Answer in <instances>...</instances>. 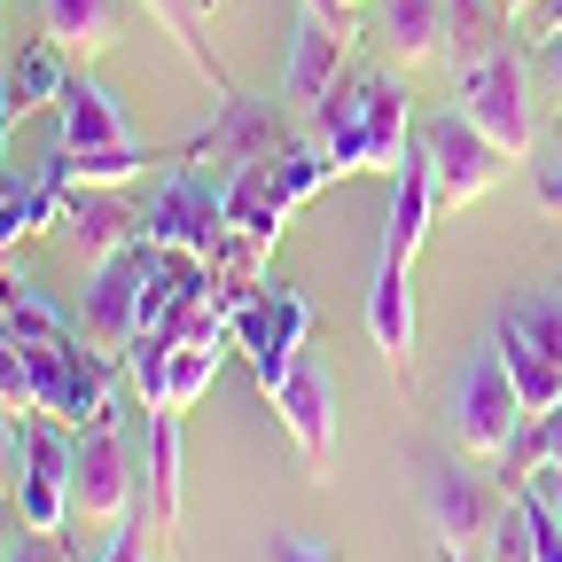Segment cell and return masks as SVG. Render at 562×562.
I'll return each instance as SVG.
<instances>
[{"label":"cell","instance_id":"6da1fadb","mask_svg":"<svg viewBox=\"0 0 562 562\" xmlns=\"http://www.w3.org/2000/svg\"><path fill=\"white\" fill-rule=\"evenodd\" d=\"M313 140H321L328 172H398V157L414 149L406 79L383 63H351L313 110Z\"/></svg>","mask_w":562,"mask_h":562},{"label":"cell","instance_id":"7a4b0ae2","mask_svg":"<svg viewBox=\"0 0 562 562\" xmlns=\"http://www.w3.org/2000/svg\"><path fill=\"white\" fill-rule=\"evenodd\" d=\"M328 180L336 172L321 157V140H290V149H273V157L227 172V220L250 227V235H266V243H281V220H290L297 203H313Z\"/></svg>","mask_w":562,"mask_h":562},{"label":"cell","instance_id":"3957f363","mask_svg":"<svg viewBox=\"0 0 562 562\" xmlns=\"http://www.w3.org/2000/svg\"><path fill=\"white\" fill-rule=\"evenodd\" d=\"M453 102H461L469 125H484L492 140H501L508 157H531L539 133H547V117H539V79H531V63H524L516 47H501V55L476 63V70H453Z\"/></svg>","mask_w":562,"mask_h":562},{"label":"cell","instance_id":"277c9868","mask_svg":"<svg viewBox=\"0 0 562 562\" xmlns=\"http://www.w3.org/2000/svg\"><path fill=\"white\" fill-rule=\"evenodd\" d=\"M24 368H32V414H55L70 430L110 422V351L102 344L47 336V344H24Z\"/></svg>","mask_w":562,"mask_h":562},{"label":"cell","instance_id":"5b68a950","mask_svg":"<svg viewBox=\"0 0 562 562\" xmlns=\"http://www.w3.org/2000/svg\"><path fill=\"white\" fill-rule=\"evenodd\" d=\"M524 422V398H516V375L501 360V344H476L461 360V383H453V446L469 461H492Z\"/></svg>","mask_w":562,"mask_h":562},{"label":"cell","instance_id":"8992f818","mask_svg":"<svg viewBox=\"0 0 562 562\" xmlns=\"http://www.w3.org/2000/svg\"><path fill=\"white\" fill-rule=\"evenodd\" d=\"M414 140H422V157H430V172H438V195H446V203H476V195H492V188L508 180V165H516V157H508L484 125H469V117H461V102H453V110H438Z\"/></svg>","mask_w":562,"mask_h":562},{"label":"cell","instance_id":"52a82bcc","mask_svg":"<svg viewBox=\"0 0 562 562\" xmlns=\"http://www.w3.org/2000/svg\"><path fill=\"white\" fill-rule=\"evenodd\" d=\"M220 227H227V180H203L188 157H180V172L149 195V211H140V235H149L157 250H180V258H211Z\"/></svg>","mask_w":562,"mask_h":562},{"label":"cell","instance_id":"ba28073f","mask_svg":"<svg viewBox=\"0 0 562 562\" xmlns=\"http://www.w3.org/2000/svg\"><path fill=\"white\" fill-rule=\"evenodd\" d=\"M70 476H79V446L55 430V414H32L24 446H16V516L32 531H63L70 524Z\"/></svg>","mask_w":562,"mask_h":562},{"label":"cell","instance_id":"9c48e42d","mask_svg":"<svg viewBox=\"0 0 562 562\" xmlns=\"http://www.w3.org/2000/svg\"><path fill=\"white\" fill-rule=\"evenodd\" d=\"M305 328H313V305L297 297V290H258L243 297V313H235V344L250 351V375H258V391H273L281 375H290L297 360H305Z\"/></svg>","mask_w":562,"mask_h":562},{"label":"cell","instance_id":"30bf717a","mask_svg":"<svg viewBox=\"0 0 562 562\" xmlns=\"http://www.w3.org/2000/svg\"><path fill=\"white\" fill-rule=\"evenodd\" d=\"M281 110L290 102H273V94H220V117H211L195 140H188V165H258V157H273V149H290V125H281Z\"/></svg>","mask_w":562,"mask_h":562},{"label":"cell","instance_id":"8fae6325","mask_svg":"<svg viewBox=\"0 0 562 562\" xmlns=\"http://www.w3.org/2000/svg\"><path fill=\"white\" fill-rule=\"evenodd\" d=\"M422 508H430L438 547H476V539H492V524H501V484L476 476L453 453H438V461H422Z\"/></svg>","mask_w":562,"mask_h":562},{"label":"cell","instance_id":"7c38bea8","mask_svg":"<svg viewBox=\"0 0 562 562\" xmlns=\"http://www.w3.org/2000/svg\"><path fill=\"white\" fill-rule=\"evenodd\" d=\"M140 290H149V243H125L117 258H102L87 273V297H79V328L102 351H125L140 336Z\"/></svg>","mask_w":562,"mask_h":562},{"label":"cell","instance_id":"4fadbf2b","mask_svg":"<svg viewBox=\"0 0 562 562\" xmlns=\"http://www.w3.org/2000/svg\"><path fill=\"white\" fill-rule=\"evenodd\" d=\"M140 508V476H133V453L110 422L79 430V476H70V516L79 524H125Z\"/></svg>","mask_w":562,"mask_h":562},{"label":"cell","instance_id":"5bb4252c","mask_svg":"<svg viewBox=\"0 0 562 562\" xmlns=\"http://www.w3.org/2000/svg\"><path fill=\"white\" fill-rule=\"evenodd\" d=\"M266 398L281 414V430H290V446L305 453V476H328V461H336V383L313 360H297Z\"/></svg>","mask_w":562,"mask_h":562},{"label":"cell","instance_id":"9a60e30c","mask_svg":"<svg viewBox=\"0 0 562 562\" xmlns=\"http://www.w3.org/2000/svg\"><path fill=\"white\" fill-rule=\"evenodd\" d=\"M55 227H63L70 258L102 266V258H117L125 243H140V211H125V203H117V188H63Z\"/></svg>","mask_w":562,"mask_h":562},{"label":"cell","instance_id":"2e32d148","mask_svg":"<svg viewBox=\"0 0 562 562\" xmlns=\"http://www.w3.org/2000/svg\"><path fill=\"white\" fill-rule=\"evenodd\" d=\"M344 16H313L305 9V24H297V40H290V70H281V102L290 110H321V94L344 79Z\"/></svg>","mask_w":562,"mask_h":562},{"label":"cell","instance_id":"e0dca14e","mask_svg":"<svg viewBox=\"0 0 562 562\" xmlns=\"http://www.w3.org/2000/svg\"><path fill=\"white\" fill-rule=\"evenodd\" d=\"M368 336L398 375H414V290H406V258L391 250H375V273H368Z\"/></svg>","mask_w":562,"mask_h":562},{"label":"cell","instance_id":"ac0fdd59","mask_svg":"<svg viewBox=\"0 0 562 562\" xmlns=\"http://www.w3.org/2000/svg\"><path fill=\"white\" fill-rule=\"evenodd\" d=\"M117 140H133L117 94L94 87V79H63V102H55V149L87 157V149H117Z\"/></svg>","mask_w":562,"mask_h":562},{"label":"cell","instance_id":"d6986e66","mask_svg":"<svg viewBox=\"0 0 562 562\" xmlns=\"http://www.w3.org/2000/svg\"><path fill=\"white\" fill-rule=\"evenodd\" d=\"M446 16L453 0H375V40L398 70H422L446 55Z\"/></svg>","mask_w":562,"mask_h":562},{"label":"cell","instance_id":"ffe728a7","mask_svg":"<svg viewBox=\"0 0 562 562\" xmlns=\"http://www.w3.org/2000/svg\"><path fill=\"white\" fill-rule=\"evenodd\" d=\"M438 172H430V157H422V140L398 157V188H391V227H383V250L391 258H414L422 250V235H430V220H438Z\"/></svg>","mask_w":562,"mask_h":562},{"label":"cell","instance_id":"44dd1931","mask_svg":"<svg viewBox=\"0 0 562 562\" xmlns=\"http://www.w3.org/2000/svg\"><path fill=\"white\" fill-rule=\"evenodd\" d=\"M508 47V0H453L446 16V63L453 70H476Z\"/></svg>","mask_w":562,"mask_h":562},{"label":"cell","instance_id":"7402d4cb","mask_svg":"<svg viewBox=\"0 0 562 562\" xmlns=\"http://www.w3.org/2000/svg\"><path fill=\"white\" fill-rule=\"evenodd\" d=\"M140 9H149L172 40H180V55L203 70L211 87L220 94H235V79H227V63H220V47H211V0H140Z\"/></svg>","mask_w":562,"mask_h":562},{"label":"cell","instance_id":"603a6c76","mask_svg":"<svg viewBox=\"0 0 562 562\" xmlns=\"http://www.w3.org/2000/svg\"><path fill=\"white\" fill-rule=\"evenodd\" d=\"M40 32L63 47V55H102L117 40V0H47Z\"/></svg>","mask_w":562,"mask_h":562},{"label":"cell","instance_id":"cb8c5ba5","mask_svg":"<svg viewBox=\"0 0 562 562\" xmlns=\"http://www.w3.org/2000/svg\"><path fill=\"white\" fill-rule=\"evenodd\" d=\"M0 79H9V102H16V117H32V110H55L63 102V79H70V70H63V47L40 32L9 70H0Z\"/></svg>","mask_w":562,"mask_h":562},{"label":"cell","instance_id":"d4e9b609","mask_svg":"<svg viewBox=\"0 0 562 562\" xmlns=\"http://www.w3.org/2000/svg\"><path fill=\"white\" fill-rule=\"evenodd\" d=\"M492 336H501V344H524V351H547V360H562V290L516 297Z\"/></svg>","mask_w":562,"mask_h":562},{"label":"cell","instance_id":"484cf974","mask_svg":"<svg viewBox=\"0 0 562 562\" xmlns=\"http://www.w3.org/2000/svg\"><path fill=\"white\" fill-rule=\"evenodd\" d=\"M149 501L157 531L180 524V414H149Z\"/></svg>","mask_w":562,"mask_h":562},{"label":"cell","instance_id":"4316f807","mask_svg":"<svg viewBox=\"0 0 562 562\" xmlns=\"http://www.w3.org/2000/svg\"><path fill=\"white\" fill-rule=\"evenodd\" d=\"M0 328H9L16 344H47V336H70V321L32 290V281H16V273H0Z\"/></svg>","mask_w":562,"mask_h":562},{"label":"cell","instance_id":"83f0119b","mask_svg":"<svg viewBox=\"0 0 562 562\" xmlns=\"http://www.w3.org/2000/svg\"><path fill=\"white\" fill-rule=\"evenodd\" d=\"M172 351H180V336H165V328H140V336L125 344V383H133V398L149 406V414H165V375H172Z\"/></svg>","mask_w":562,"mask_h":562},{"label":"cell","instance_id":"f1b7e54d","mask_svg":"<svg viewBox=\"0 0 562 562\" xmlns=\"http://www.w3.org/2000/svg\"><path fill=\"white\" fill-rule=\"evenodd\" d=\"M220 360H227V344H180L172 375H165V414H188L211 383H220Z\"/></svg>","mask_w":562,"mask_h":562},{"label":"cell","instance_id":"f546056e","mask_svg":"<svg viewBox=\"0 0 562 562\" xmlns=\"http://www.w3.org/2000/svg\"><path fill=\"white\" fill-rule=\"evenodd\" d=\"M63 157H70V149H63ZM149 165H157V157L140 149V140H117V149H87V157H70V188H133Z\"/></svg>","mask_w":562,"mask_h":562},{"label":"cell","instance_id":"4dcf8cb0","mask_svg":"<svg viewBox=\"0 0 562 562\" xmlns=\"http://www.w3.org/2000/svg\"><path fill=\"white\" fill-rule=\"evenodd\" d=\"M539 165H531V188H539V211L547 220H562V125H547L539 133V149H531Z\"/></svg>","mask_w":562,"mask_h":562},{"label":"cell","instance_id":"1f68e13d","mask_svg":"<svg viewBox=\"0 0 562 562\" xmlns=\"http://www.w3.org/2000/svg\"><path fill=\"white\" fill-rule=\"evenodd\" d=\"M492 562H531V516H524V492L501 508V524H492Z\"/></svg>","mask_w":562,"mask_h":562},{"label":"cell","instance_id":"d6a6232c","mask_svg":"<svg viewBox=\"0 0 562 562\" xmlns=\"http://www.w3.org/2000/svg\"><path fill=\"white\" fill-rule=\"evenodd\" d=\"M102 562H149V508H133L125 524H110V547Z\"/></svg>","mask_w":562,"mask_h":562},{"label":"cell","instance_id":"836d02e7","mask_svg":"<svg viewBox=\"0 0 562 562\" xmlns=\"http://www.w3.org/2000/svg\"><path fill=\"white\" fill-rule=\"evenodd\" d=\"M524 516H531V562H562V524L547 516V501L524 484Z\"/></svg>","mask_w":562,"mask_h":562},{"label":"cell","instance_id":"e575fe53","mask_svg":"<svg viewBox=\"0 0 562 562\" xmlns=\"http://www.w3.org/2000/svg\"><path fill=\"white\" fill-rule=\"evenodd\" d=\"M266 562H344V554H336L328 539H305V531H273Z\"/></svg>","mask_w":562,"mask_h":562},{"label":"cell","instance_id":"d590c367","mask_svg":"<svg viewBox=\"0 0 562 562\" xmlns=\"http://www.w3.org/2000/svg\"><path fill=\"white\" fill-rule=\"evenodd\" d=\"M531 79H539V94L562 110V32H547V40H539V55H531Z\"/></svg>","mask_w":562,"mask_h":562},{"label":"cell","instance_id":"8d00e7d4","mask_svg":"<svg viewBox=\"0 0 562 562\" xmlns=\"http://www.w3.org/2000/svg\"><path fill=\"white\" fill-rule=\"evenodd\" d=\"M9 562H70V547H63V531H16V547H9Z\"/></svg>","mask_w":562,"mask_h":562},{"label":"cell","instance_id":"74e56055","mask_svg":"<svg viewBox=\"0 0 562 562\" xmlns=\"http://www.w3.org/2000/svg\"><path fill=\"white\" fill-rule=\"evenodd\" d=\"M24 406H9V398H0V476H9L16 469V446H24V422H16Z\"/></svg>","mask_w":562,"mask_h":562},{"label":"cell","instance_id":"f35d334b","mask_svg":"<svg viewBox=\"0 0 562 562\" xmlns=\"http://www.w3.org/2000/svg\"><path fill=\"white\" fill-rule=\"evenodd\" d=\"M531 492H539V501H547V516L562 524V461H547V469L531 476Z\"/></svg>","mask_w":562,"mask_h":562},{"label":"cell","instance_id":"ab89813d","mask_svg":"<svg viewBox=\"0 0 562 562\" xmlns=\"http://www.w3.org/2000/svg\"><path fill=\"white\" fill-rule=\"evenodd\" d=\"M16 531H24V516H16V501H0V562H9V547H16Z\"/></svg>","mask_w":562,"mask_h":562},{"label":"cell","instance_id":"60d3db41","mask_svg":"<svg viewBox=\"0 0 562 562\" xmlns=\"http://www.w3.org/2000/svg\"><path fill=\"white\" fill-rule=\"evenodd\" d=\"M531 9H539V40H547V32H562V0H531Z\"/></svg>","mask_w":562,"mask_h":562},{"label":"cell","instance_id":"b9f144b4","mask_svg":"<svg viewBox=\"0 0 562 562\" xmlns=\"http://www.w3.org/2000/svg\"><path fill=\"white\" fill-rule=\"evenodd\" d=\"M328 9H336V16H351V9H368V0H328Z\"/></svg>","mask_w":562,"mask_h":562},{"label":"cell","instance_id":"7bdbcfd3","mask_svg":"<svg viewBox=\"0 0 562 562\" xmlns=\"http://www.w3.org/2000/svg\"><path fill=\"white\" fill-rule=\"evenodd\" d=\"M438 562H469V554H461V547H438Z\"/></svg>","mask_w":562,"mask_h":562},{"label":"cell","instance_id":"ee69618b","mask_svg":"<svg viewBox=\"0 0 562 562\" xmlns=\"http://www.w3.org/2000/svg\"><path fill=\"white\" fill-rule=\"evenodd\" d=\"M305 9H313V16H336V9H328V0H305Z\"/></svg>","mask_w":562,"mask_h":562},{"label":"cell","instance_id":"f6af8a7d","mask_svg":"<svg viewBox=\"0 0 562 562\" xmlns=\"http://www.w3.org/2000/svg\"><path fill=\"white\" fill-rule=\"evenodd\" d=\"M508 9H524V0H508Z\"/></svg>","mask_w":562,"mask_h":562}]
</instances>
